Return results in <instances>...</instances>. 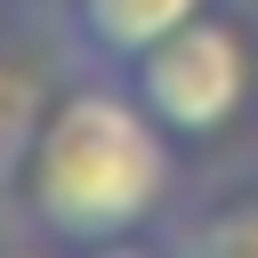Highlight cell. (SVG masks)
I'll return each mask as SVG.
<instances>
[{
	"label": "cell",
	"instance_id": "6da1fadb",
	"mask_svg": "<svg viewBox=\"0 0 258 258\" xmlns=\"http://www.w3.org/2000/svg\"><path fill=\"white\" fill-rule=\"evenodd\" d=\"M169 177H177V153H169V129L145 113V97L113 81H81L48 105L16 194L48 242L97 250L161 218Z\"/></svg>",
	"mask_w": 258,
	"mask_h": 258
},
{
	"label": "cell",
	"instance_id": "277c9868",
	"mask_svg": "<svg viewBox=\"0 0 258 258\" xmlns=\"http://www.w3.org/2000/svg\"><path fill=\"white\" fill-rule=\"evenodd\" d=\"M48 81L32 73V64H8L0 56V185H16L24 177V161H32V145H40V121H48Z\"/></svg>",
	"mask_w": 258,
	"mask_h": 258
},
{
	"label": "cell",
	"instance_id": "52a82bcc",
	"mask_svg": "<svg viewBox=\"0 0 258 258\" xmlns=\"http://www.w3.org/2000/svg\"><path fill=\"white\" fill-rule=\"evenodd\" d=\"M48 8H56V16H64V8H73V0H48Z\"/></svg>",
	"mask_w": 258,
	"mask_h": 258
},
{
	"label": "cell",
	"instance_id": "5b68a950",
	"mask_svg": "<svg viewBox=\"0 0 258 258\" xmlns=\"http://www.w3.org/2000/svg\"><path fill=\"white\" fill-rule=\"evenodd\" d=\"M177 258H258V202H234V210L202 218L177 242Z\"/></svg>",
	"mask_w": 258,
	"mask_h": 258
},
{
	"label": "cell",
	"instance_id": "7a4b0ae2",
	"mask_svg": "<svg viewBox=\"0 0 258 258\" xmlns=\"http://www.w3.org/2000/svg\"><path fill=\"white\" fill-rule=\"evenodd\" d=\"M129 89L169 137H218L250 105V40L226 16H185L169 40H153L129 64Z\"/></svg>",
	"mask_w": 258,
	"mask_h": 258
},
{
	"label": "cell",
	"instance_id": "8992f818",
	"mask_svg": "<svg viewBox=\"0 0 258 258\" xmlns=\"http://www.w3.org/2000/svg\"><path fill=\"white\" fill-rule=\"evenodd\" d=\"M89 258H145V250H137V242H129V234H121V242H97V250H89Z\"/></svg>",
	"mask_w": 258,
	"mask_h": 258
},
{
	"label": "cell",
	"instance_id": "3957f363",
	"mask_svg": "<svg viewBox=\"0 0 258 258\" xmlns=\"http://www.w3.org/2000/svg\"><path fill=\"white\" fill-rule=\"evenodd\" d=\"M185 16H202V0H73V8H64V32H73L81 56L129 73V64H137L153 40H169Z\"/></svg>",
	"mask_w": 258,
	"mask_h": 258
},
{
	"label": "cell",
	"instance_id": "ba28073f",
	"mask_svg": "<svg viewBox=\"0 0 258 258\" xmlns=\"http://www.w3.org/2000/svg\"><path fill=\"white\" fill-rule=\"evenodd\" d=\"M16 258H32V250H16Z\"/></svg>",
	"mask_w": 258,
	"mask_h": 258
}]
</instances>
